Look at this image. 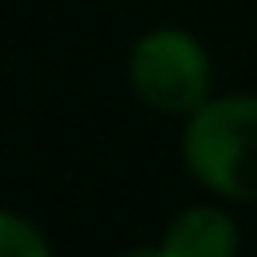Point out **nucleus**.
<instances>
[{"label":"nucleus","mask_w":257,"mask_h":257,"mask_svg":"<svg viewBox=\"0 0 257 257\" xmlns=\"http://www.w3.org/2000/svg\"><path fill=\"white\" fill-rule=\"evenodd\" d=\"M185 161L201 185L257 201V96L201 104L185 128Z\"/></svg>","instance_id":"nucleus-1"},{"label":"nucleus","mask_w":257,"mask_h":257,"mask_svg":"<svg viewBox=\"0 0 257 257\" xmlns=\"http://www.w3.org/2000/svg\"><path fill=\"white\" fill-rule=\"evenodd\" d=\"M133 84L149 104L165 112H193L201 108L205 88H209V60L193 36L161 28L137 44Z\"/></svg>","instance_id":"nucleus-2"},{"label":"nucleus","mask_w":257,"mask_h":257,"mask_svg":"<svg viewBox=\"0 0 257 257\" xmlns=\"http://www.w3.org/2000/svg\"><path fill=\"white\" fill-rule=\"evenodd\" d=\"M165 257H233L237 229L217 209H189L165 237Z\"/></svg>","instance_id":"nucleus-3"},{"label":"nucleus","mask_w":257,"mask_h":257,"mask_svg":"<svg viewBox=\"0 0 257 257\" xmlns=\"http://www.w3.org/2000/svg\"><path fill=\"white\" fill-rule=\"evenodd\" d=\"M0 257H52V253L28 221L0 213Z\"/></svg>","instance_id":"nucleus-4"},{"label":"nucleus","mask_w":257,"mask_h":257,"mask_svg":"<svg viewBox=\"0 0 257 257\" xmlns=\"http://www.w3.org/2000/svg\"><path fill=\"white\" fill-rule=\"evenodd\" d=\"M128 257H165V253H128Z\"/></svg>","instance_id":"nucleus-5"}]
</instances>
